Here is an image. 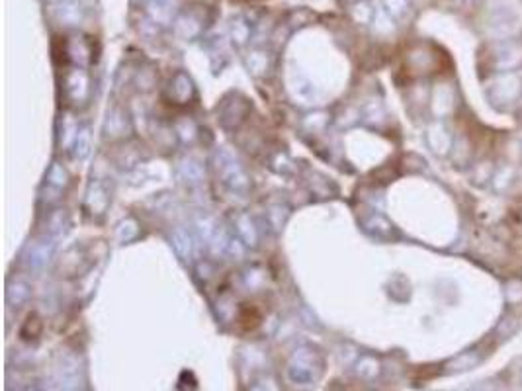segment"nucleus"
<instances>
[{
    "mask_svg": "<svg viewBox=\"0 0 522 391\" xmlns=\"http://www.w3.org/2000/svg\"><path fill=\"white\" fill-rule=\"evenodd\" d=\"M495 169H497V165H495L491 159H481V161H477L476 165H474V169H471V182L477 186L491 184Z\"/></svg>",
    "mask_w": 522,
    "mask_h": 391,
    "instance_id": "0eeeda50",
    "label": "nucleus"
},
{
    "mask_svg": "<svg viewBox=\"0 0 522 391\" xmlns=\"http://www.w3.org/2000/svg\"><path fill=\"white\" fill-rule=\"evenodd\" d=\"M485 96L497 110H511L522 98V78L516 73H499L485 83Z\"/></svg>",
    "mask_w": 522,
    "mask_h": 391,
    "instance_id": "f257e3e1",
    "label": "nucleus"
},
{
    "mask_svg": "<svg viewBox=\"0 0 522 391\" xmlns=\"http://www.w3.org/2000/svg\"><path fill=\"white\" fill-rule=\"evenodd\" d=\"M352 18H354L356 22L366 26V24H372V20L376 18V12L372 10V6L366 0H358V2H354V6H352Z\"/></svg>",
    "mask_w": 522,
    "mask_h": 391,
    "instance_id": "9b49d317",
    "label": "nucleus"
},
{
    "mask_svg": "<svg viewBox=\"0 0 522 391\" xmlns=\"http://www.w3.org/2000/svg\"><path fill=\"white\" fill-rule=\"evenodd\" d=\"M521 33V22L511 10H499L491 16L489 20V36L493 41H503V39H518Z\"/></svg>",
    "mask_w": 522,
    "mask_h": 391,
    "instance_id": "7ed1b4c3",
    "label": "nucleus"
},
{
    "mask_svg": "<svg viewBox=\"0 0 522 391\" xmlns=\"http://www.w3.org/2000/svg\"><path fill=\"white\" fill-rule=\"evenodd\" d=\"M515 182H516V169L513 165H508V162H503V165H497L491 184L489 186H491V190L495 194H505L515 186Z\"/></svg>",
    "mask_w": 522,
    "mask_h": 391,
    "instance_id": "39448f33",
    "label": "nucleus"
},
{
    "mask_svg": "<svg viewBox=\"0 0 522 391\" xmlns=\"http://www.w3.org/2000/svg\"><path fill=\"white\" fill-rule=\"evenodd\" d=\"M456 106V93L450 85H439L432 94V108L439 115L450 114Z\"/></svg>",
    "mask_w": 522,
    "mask_h": 391,
    "instance_id": "423d86ee",
    "label": "nucleus"
},
{
    "mask_svg": "<svg viewBox=\"0 0 522 391\" xmlns=\"http://www.w3.org/2000/svg\"><path fill=\"white\" fill-rule=\"evenodd\" d=\"M352 2H358V0H352Z\"/></svg>",
    "mask_w": 522,
    "mask_h": 391,
    "instance_id": "dca6fc26",
    "label": "nucleus"
},
{
    "mask_svg": "<svg viewBox=\"0 0 522 391\" xmlns=\"http://www.w3.org/2000/svg\"><path fill=\"white\" fill-rule=\"evenodd\" d=\"M452 151H454V153H458V151H460V157L456 159V162H460V165H466V162L471 161V155H474V151H471V143H469L468 137L456 139L454 147H452Z\"/></svg>",
    "mask_w": 522,
    "mask_h": 391,
    "instance_id": "ddd939ff",
    "label": "nucleus"
},
{
    "mask_svg": "<svg viewBox=\"0 0 522 391\" xmlns=\"http://www.w3.org/2000/svg\"><path fill=\"white\" fill-rule=\"evenodd\" d=\"M426 145L431 147V151L434 155H440V157H444V155L452 153V147H454V137H452V133L448 130L446 125L442 122H432L429 127H426Z\"/></svg>",
    "mask_w": 522,
    "mask_h": 391,
    "instance_id": "20e7f679",
    "label": "nucleus"
},
{
    "mask_svg": "<svg viewBox=\"0 0 522 391\" xmlns=\"http://www.w3.org/2000/svg\"><path fill=\"white\" fill-rule=\"evenodd\" d=\"M57 14H59L61 22L68 24V26H75V24L81 22L83 10H81V4H76L73 0H67V2H63V4L57 8Z\"/></svg>",
    "mask_w": 522,
    "mask_h": 391,
    "instance_id": "1a4fd4ad",
    "label": "nucleus"
},
{
    "mask_svg": "<svg viewBox=\"0 0 522 391\" xmlns=\"http://www.w3.org/2000/svg\"><path fill=\"white\" fill-rule=\"evenodd\" d=\"M409 65L416 69V73H431L436 67V55L429 53L426 49H415L409 53Z\"/></svg>",
    "mask_w": 522,
    "mask_h": 391,
    "instance_id": "6e6552de",
    "label": "nucleus"
},
{
    "mask_svg": "<svg viewBox=\"0 0 522 391\" xmlns=\"http://www.w3.org/2000/svg\"><path fill=\"white\" fill-rule=\"evenodd\" d=\"M471 391H499V390H497V385L493 384V382H485V384L477 385L476 390Z\"/></svg>",
    "mask_w": 522,
    "mask_h": 391,
    "instance_id": "4468645a",
    "label": "nucleus"
},
{
    "mask_svg": "<svg viewBox=\"0 0 522 391\" xmlns=\"http://www.w3.org/2000/svg\"><path fill=\"white\" fill-rule=\"evenodd\" d=\"M485 61L493 75L516 73L522 67V41L521 39L491 41L485 51Z\"/></svg>",
    "mask_w": 522,
    "mask_h": 391,
    "instance_id": "f03ea898",
    "label": "nucleus"
},
{
    "mask_svg": "<svg viewBox=\"0 0 522 391\" xmlns=\"http://www.w3.org/2000/svg\"><path fill=\"white\" fill-rule=\"evenodd\" d=\"M384 6H386V12L389 14V18L401 20V18L407 16L411 0H384Z\"/></svg>",
    "mask_w": 522,
    "mask_h": 391,
    "instance_id": "f8f14e48",
    "label": "nucleus"
},
{
    "mask_svg": "<svg viewBox=\"0 0 522 391\" xmlns=\"http://www.w3.org/2000/svg\"><path fill=\"white\" fill-rule=\"evenodd\" d=\"M521 221H522V207H521Z\"/></svg>",
    "mask_w": 522,
    "mask_h": 391,
    "instance_id": "2eb2a0df",
    "label": "nucleus"
},
{
    "mask_svg": "<svg viewBox=\"0 0 522 391\" xmlns=\"http://www.w3.org/2000/svg\"><path fill=\"white\" fill-rule=\"evenodd\" d=\"M503 296L507 306H521L522 303V280L521 278H511L503 286Z\"/></svg>",
    "mask_w": 522,
    "mask_h": 391,
    "instance_id": "9d476101",
    "label": "nucleus"
}]
</instances>
